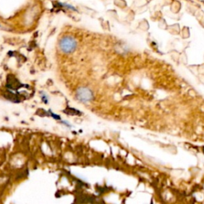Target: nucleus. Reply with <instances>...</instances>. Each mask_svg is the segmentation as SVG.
<instances>
[{"label":"nucleus","instance_id":"1","mask_svg":"<svg viewBox=\"0 0 204 204\" xmlns=\"http://www.w3.org/2000/svg\"><path fill=\"white\" fill-rule=\"evenodd\" d=\"M60 49L64 53L69 54L74 51L77 47V42L72 37L67 36L61 38L60 41Z\"/></svg>","mask_w":204,"mask_h":204},{"label":"nucleus","instance_id":"2","mask_svg":"<svg viewBox=\"0 0 204 204\" xmlns=\"http://www.w3.org/2000/svg\"><path fill=\"white\" fill-rule=\"evenodd\" d=\"M76 97L80 101L89 102L93 100V93L88 88H80L77 91Z\"/></svg>","mask_w":204,"mask_h":204},{"label":"nucleus","instance_id":"3","mask_svg":"<svg viewBox=\"0 0 204 204\" xmlns=\"http://www.w3.org/2000/svg\"><path fill=\"white\" fill-rule=\"evenodd\" d=\"M203 151H204V148H203Z\"/></svg>","mask_w":204,"mask_h":204}]
</instances>
